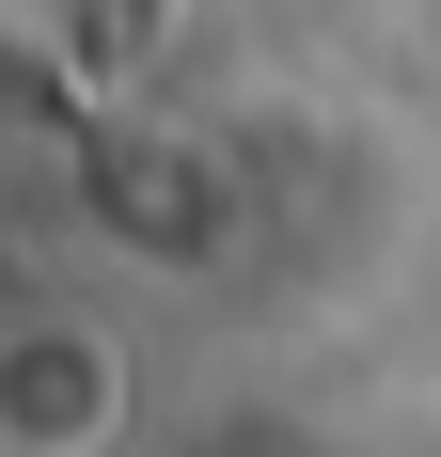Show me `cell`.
<instances>
[{"label":"cell","mask_w":441,"mask_h":457,"mask_svg":"<svg viewBox=\"0 0 441 457\" xmlns=\"http://www.w3.org/2000/svg\"><path fill=\"white\" fill-rule=\"evenodd\" d=\"M127 426V347L95 316H0V457H95Z\"/></svg>","instance_id":"obj_1"}]
</instances>
